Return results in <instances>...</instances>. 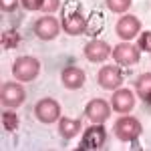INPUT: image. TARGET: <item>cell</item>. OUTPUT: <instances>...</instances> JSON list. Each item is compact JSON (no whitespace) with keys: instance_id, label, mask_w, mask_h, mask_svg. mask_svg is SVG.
<instances>
[{"instance_id":"obj_1","label":"cell","mask_w":151,"mask_h":151,"mask_svg":"<svg viewBox=\"0 0 151 151\" xmlns=\"http://www.w3.org/2000/svg\"><path fill=\"white\" fill-rule=\"evenodd\" d=\"M38 73H40V63L35 57H18L12 63V75L16 81L30 83L38 77Z\"/></svg>"},{"instance_id":"obj_2","label":"cell","mask_w":151,"mask_h":151,"mask_svg":"<svg viewBox=\"0 0 151 151\" xmlns=\"http://www.w3.org/2000/svg\"><path fill=\"white\" fill-rule=\"evenodd\" d=\"M143 125L135 117H121L115 123V135L119 141H135L141 135Z\"/></svg>"},{"instance_id":"obj_3","label":"cell","mask_w":151,"mask_h":151,"mask_svg":"<svg viewBox=\"0 0 151 151\" xmlns=\"http://www.w3.org/2000/svg\"><path fill=\"white\" fill-rule=\"evenodd\" d=\"M35 115L40 123H55L60 119V105L55 99H40L35 105Z\"/></svg>"},{"instance_id":"obj_4","label":"cell","mask_w":151,"mask_h":151,"mask_svg":"<svg viewBox=\"0 0 151 151\" xmlns=\"http://www.w3.org/2000/svg\"><path fill=\"white\" fill-rule=\"evenodd\" d=\"M24 99H26V93H24V89L18 85V83H4V85H2V91H0V101H2V105H4V107L14 109V107L22 105Z\"/></svg>"},{"instance_id":"obj_5","label":"cell","mask_w":151,"mask_h":151,"mask_svg":"<svg viewBox=\"0 0 151 151\" xmlns=\"http://www.w3.org/2000/svg\"><path fill=\"white\" fill-rule=\"evenodd\" d=\"M97 83H99V87L105 89V91H115V89L121 87V83H123V75H121L119 67L107 65V67H103V69L97 73Z\"/></svg>"},{"instance_id":"obj_6","label":"cell","mask_w":151,"mask_h":151,"mask_svg":"<svg viewBox=\"0 0 151 151\" xmlns=\"http://www.w3.org/2000/svg\"><path fill=\"white\" fill-rule=\"evenodd\" d=\"M113 58L119 67H133L139 63V48H135L129 42H123V45H117L113 48Z\"/></svg>"},{"instance_id":"obj_7","label":"cell","mask_w":151,"mask_h":151,"mask_svg":"<svg viewBox=\"0 0 151 151\" xmlns=\"http://www.w3.org/2000/svg\"><path fill=\"white\" fill-rule=\"evenodd\" d=\"M107 141V131H105L103 125L95 123L93 127H87L85 135H83L81 147L83 149H101Z\"/></svg>"},{"instance_id":"obj_8","label":"cell","mask_w":151,"mask_h":151,"mask_svg":"<svg viewBox=\"0 0 151 151\" xmlns=\"http://www.w3.org/2000/svg\"><path fill=\"white\" fill-rule=\"evenodd\" d=\"M58 30H60V24H58V20L55 16H42L35 24V35L40 40H52V38H57Z\"/></svg>"},{"instance_id":"obj_9","label":"cell","mask_w":151,"mask_h":151,"mask_svg":"<svg viewBox=\"0 0 151 151\" xmlns=\"http://www.w3.org/2000/svg\"><path fill=\"white\" fill-rule=\"evenodd\" d=\"M87 26H89V22H87V18L83 16L81 12H67L63 16V28L70 36L85 35L87 32Z\"/></svg>"},{"instance_id":"obj_10","label":"cell","mask_w":151,"mask_h":151,"mask_svg":"<svg viewBox=\"0 0 151 151\" xmlns=\"http://www.w3.org/2000/svg\"><path fill=\"white\" fill-rule=\"evenodd\" d=\"M115 30L123 40H131V38H135V36L139 35L141 22H139L137 16L127 14V16H121V18H119V22L115 24Z\"/></svg>"},{"instance_id":"obj_11","label":"cell","mask_w":151,"mask_h":151,"mask_svg":"<svg viewBox=\"0 0 151 151\" xmlns=\"http://www.w3.org/2000/svg\"><path fill=\"white\" fill-rule=\"evenodd\" d=\"M85 113H87V117H89L93 123H105V121L109 119V115H111V107H109V103L103 101V99H93V101H89Z\"/></svg>"},{"instance_id":"obj_12","label":"cell","mask_w":151,"mask_h":151,"mask_svg":"<svg viewBox=\"0 0 151 151\" xmlns=\"http://www.w3.org/2000/svg\"><path fill=\"white\" fill-rule=\"evenodd\" d=\"M109 55H111V47L105 40H91L85 47V57L91 63H103L109 58Z\"/></svg>"},{"instance_id":"obj_13","label":"cell","mask_w":151,"mask_h":151,"mask_svg":"<svg viewBox=\"0 0 151 151\" xmlns=\"http://www.w3.org/2000/svg\"><path fill=\"white\" fill-rule=\"evenodd\" d=\"M111 105H113V109L117 113H129L135 107V95L129 89H115Z\"/></svg>"},{"instance_id":"obj_14","label":"cell","mask_w":151,"mask_h":151,"mask_svg":"<svg viewBox=\"0 0 151 151\" xmlns=\"http://www.w3.org/2000/svg\"><path fill=\"white\" fill-rule=\"evenodd\" d=\"M60 81H63V85L67 89L77 91V89H81L85 85V70L79 69V67H67L60 73Z\"/></svg>"},{"instance_id":"obj_15","label":"cell","mask_w":151,"mask_h":151,"mask_svg":"<svg viewBox=\"0 0 151 151\" xmlns=\"http://www.w3.org/2000/svg\"><path fill=\"white\" fill-rule=\"evenodd\" d=\"M79 131H81V119H69V117H60L58 119V133L65 139L77 137Z\"/></svg>"},{"instance_id":"obj_16","label":"cell","mask_w":151,"mask_h":151,"mask_svg":"<svg viewBox=\"0 0 151 151\" xmlns=\"http://www.w3.org/2000/svg\"><path fill=\"white\" fill-rule=\"evenodd\" d=\"M135 91H137V97L147 101V97L151 95V73L139 75V79L135 81Z\"/></svg>"},{"instance_id":"obj_17","label":"cell","mask_w":151,"mask_h":151,"mask_svg":"<svg viewBox=\"0 0 151 151\" xmlns=\"http://www.w3.org/2000/svg\"><path fill=\"white\" fill-rule=\"evenodd\" d=\"M0 42H2V48H6V50H10V48H16L20 45V35L16 32V30H2V36H0Z\"/></svg>"},{"instance_id":"obj_18","label":"cell","mask_w":151,"mask_h":151,"mask_svg":"<svg viewBox=\"0 0 151 151\" xmlns=\"http://www.w3.org/2000/svg\"><path fill=\"white\" fill-rule=\"evenodd\" d=\"M107 2V8L115 14H121V12H127L131 8V0H105Z\"/></svg>"},{"instance_id":"obj_19","label":"cell","mask_w":151,"mask_h":151,"mask_svg":"<svg viewBox=\"0 0 151 151\" xmlns=\"http://www.w3.org/2000/svg\"><path fill=\"white\" fill-rule=\"evenodd\" d=\"M2 125L6 131H16L18 129V115L12 111H4L2 113Z\"/></svg>"},{"instance_id":"obj_20","label":"cell","mask_w":151,"mask_h":151,"mask_svg":"<svg viewBox=\"0 0 151 151\" xmlns=\"http://www.w3.org/2000/svg\"><path fill=\"white\" fill-rule=\"evenodd\" d=\"M137 48H139V50H145V52H151V30H147V32H141V35H139Z\"/></svg>"},{"instance_id":"obj_21","label":"cell","mask_w":151,"mask_h":151,"mask_svg":"<svg viewBox=\"0 0 151 151\" xmlns=\"http://www.w3.org/2000/svg\"><path fill=\"white\" fill-rule=\"evenodd\" d=\"M18 6V0H0V8L2 12H14Z\"/></svg>"},{"instance_id":"obj_22","label":"cell","mask_w":151,"mask_h":151,"mask_svg":"<svg viewBox=\"0 0 151 151\" xmlns=\"http://www.w3.org/2000/svg\"><path fill=\"white\" fill-rule=\"evenodd\" d=\"M45 0H22V6L26 10H40Z\"/></svg>"},{"instance_id":"obj_23","label":"cell","mask_w":151,"mask_h":151,"mask_svg":"<svg viewBox=\"0 0 151 151\" xmlns=\"http://www.w3.org/2000/svg\"><path fill=\"white\" fill-rule=\"evenodd\" d=\"M58 6H60V0H45L40 10H42V12H55Z\"/></svg>"},{"instance_id":"obj_24","label":"cell","mask_w":151,"mask_h":151,"mask_svg":"<svg viewBox=\"0 0 151 151\" xmlns=\"http://www.w3.org/2000/svg\"><path fill=\"white\" fill-rule=\"evenodd\" d=\"M147 103H149V105H151V95H149V97H147Z\"/></svg>"}]
</instances>
